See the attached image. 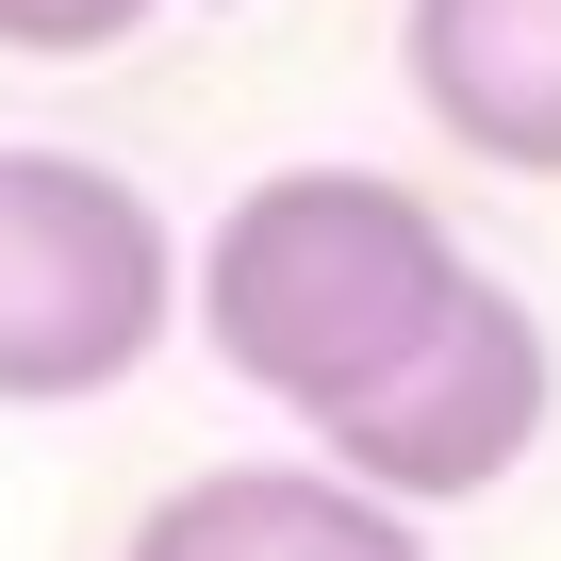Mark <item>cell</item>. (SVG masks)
<instances>
[{
  "label": "cell",
  "mask_w": 561,
  "mask_h": 561,
  "mask_svg": "<svg viewBox=\"0 0 561 561\" xmlns=\"http://www.w3.org/2000/svg\"><path fill=\"white\" fill-rule=\"evenodd\" d=\"M462 231L413 198V182H380V165H280V182H248L231 215H215V248L182 264V331L248 380V397H280V413H347L364 380H397L430 331H446V298H462Z\"/></svg>",
  "instance_id": "6da1fadb"
},
{
  "label": "cell",
  "mask_w": 561,
  "mask_h": 561,
  "mask_svg": "<svg viewBox=\"0 0 561 561\" xmlns=\"http://www.w3.org/2000/svg\"><path fill=\"white\" fill-rule=\"evenodd\" d=\"M182 331V231L83 149H0V413L116 397Z\"/></svg>",
  "instance_id": "7a4b0ae2"
},
{
  "label": "cell",
  "mask_w": 561,
  "mask_h": 561,
  "mask_svg": "<svg viewBox=\"0 0 561 561\" xmlns=\"http://www.w3.org/2000/svg\"><path fill=\"white\" fill-rule=\"evenodd\" d=\"M545 397H561L545 314L512 298V280H462V298H446V331H430L397 380H364L347 413H314V446H331L364 495L430 512V495H495V479L545 446Z\"/></svg>",
  "instance_id": "3957f363"
},
{
  "label": "cell",
  "mask_w": 561,
  "mask_h": 561,
  "mask_svg": "<svg viewBox=\"0 0 561 561\" xmlns=\"http://www.w3.org/2000/svg\"><path fill=\"white\" fill-rule=\"evenodd\" d=\"M397 67L446 149H479L495 182H561V0H413Z\"/></svg>",
  "instance_id": "277c9868"
},
{
  "label": "cell",
  "mask_w": 561,
  "mask_h": 561,
  "mask_svg": "<svg viewBox=\"0 0 561 561\" xmlns=\"http://www.w3.org/2000/svg\"><path fill=\"white\" fill-rule=\"evenodd\" d=\"M116 561H430V545L347 462H215V479L149 495V528Z\"/></svg>",
  "instance_id": "5b68a950"
},
{
  "label": "cell",
  "mask_w": 561,
  "mask_h": 561,
  "mask_svg": "<svg viewBox=\"0 0 561 561\" xmlns=\"http://www.w3.org/2000/svg\"><path fill=\"white\" fill-rule=\"evenodd\" d=\"M165 18V0H0V50H34V67H83V50H133Z\"/></svg>",
  "instance_id": "8992f818"
}]
</instances>
